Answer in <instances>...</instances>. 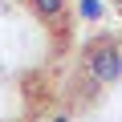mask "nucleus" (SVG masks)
Instances as JSON below:
<instances>
[{
  "label": "nucleus",
  "instance_id": "1",
  "mask_svg": "<svg viewBox=\"0 0 122 122\" xmlns=\"http://www.w3.org/2000/svg\"><path fill=\"white\" fill-rule=\"evenodd\" d=\"M90 77L94 81H118L122 77V53L110 41H98L90 49Z\"/></svg>",
  "mask_w": 122,
  "mask_h": 122
},
{
  "label": "nucleus",
  "instance_id": "2",
  "mask_svg": "<svg viewBox=\"0 0 122 122\" xmlns=\"http://www.w3.org/2000/svg\"><path fill=\"white\" fill-rule=\"evenodd\" d=\"M29 4H33L41 16H61V12H65V0H29Z\"/></svg>",
  "mask_w": 122,
  "mask_h": 122
},
{
  "label": "nucleus",
  "instance_id": "3",
  "mask_svg": "<svg viewBox=\"0 0 122 122\" xmlns=\"http://www.w3.org/2000/svg\"><path fill=\"white\" fill-rule=\"evenodd\" d=\"M81 12L94 20V16H102V8H98V0H81Z\"/></svg>",
  "mask_w": 122,
  "mask_h": 122
},
{
  "label": "nucleus",
  "instance_id": "4",
  "mask_svg": "<svg viewBox=\"0 0 122 122\" xmlns=\"http://www.w3.org/2000/svg\"><path fill=\"white\" fill-rule=\"evenodd\" d=\"M49 122H69V114H53V118H49Z\"/></svg>",
  "mask_w": 122,
  "mask_h": 122
}]
</instances>
